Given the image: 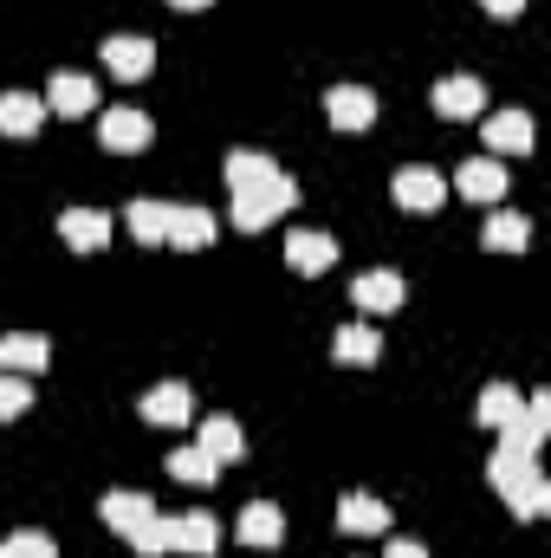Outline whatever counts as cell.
I'll return each instance as SVG.
<instances>
[{"mask_svg": "<svg viewBox=\"0 0 551 558\" xmlns=\"http://www.w3.org/2000/svg\"><path fill=\"white\" fill-rule=\"evenodd\" d=\"M292 202H298L292 175H273L267 189H247V195H234V228H247V234H254V228H267L273 215H285Z\"/></svg>", "mask_w": 551, "mask_h": 558, "instance_id": "cell-1", "label": "cell"}, {"mask_svg": "<svg viewBox=\"0 0 551 558\" xmlns=\"http://www.w3.org/2000/svg\"><path fill=\"white\" fill-rule=\"evenodd\" d=\"M396 208H409V215H428V208H441L448 202V175H434V169H396Z\"/></svg>", "mask_w": 551, "mask_h": 558, "instance_id": "cell-2", "label": "cell"}, {"mask_svg": "<svg viewBox=\"0 0 551 558\" xmlns=\"http://www.w3.org/2000/svg\"><path fill=\"white\" fill-rule=\"evenodd\" d=\"M325 111H331L338 131H370V124H377V92H364V85H331Z\"/></svg>", "mask_w": 551, "mask_h": 558, "instance_id": "cell-3", "label": "cell"}, {"mask_svg": "<svg viewBox=\"0 0 551 558\" xmlns=\"http://www.w3.org/2000/svg\"><path fill=\"white\" fill-rule=\"evenodd\" d=\"M454 189H461L467 202H500V195H506V162H500V156H474V162L454 169Z\"/></svg>", "mask_w": 551, "mask_h": 558, "instance_id": "cell-4", "label": "cell"}, {"mask_svg": "<svg viewBox=\"0 0 551 558\" xmlns=\"http://www.w3.org/2000/svg\"><path fill=\"white\" fill-rule=\"evenodd\" d=\"M98 137H105V149H118V156H131V149H149V137H156V124H149L143 111H131V105H118V111H105V124H98Z\"/></svg>", "mask_w": 551, "mask_h": 558, "instance_id": "cell-5", "label": "cell"}, {"mask_svg": "<svg viewBox=\"0 0 551 558\" xmlns=\"http://www.w3.org/2000/svg\"><path fill=\"white\" fill-rule=\"evenodd\" d=\"M105 65H111V78H149V65H156V46L143 39V33H118V39H105Z\"/></svg>", "mask_w": 551, "mask_h": 558, "instance_id": "cell-6", "label": "cell"}, {"mask_svg": "<svg viewBox=\"0 0 551 558\" xmlns=\"http://www.w3.org/2000/svg\"><path fill=\"white\" fill-rule=\"evenodd\" d=\"M46 111H59V118H85V111H98V85H91L85 72H52Z\"/></svg>", "mask_w": 551, "mask_h": 558, "instance_id": "cell-7", "label": "cell"}, {"mask_svg": "<svg viewBox=\"0 0 551 558\" xmlns=\"http://www.w3.org/2000/svg\"><path fill=\"white\" fill-rule=\"evenodd\" d=\"M59 234H65V247L98 254V247L111 241V215H105V208H65V215H59Z\"/></svg>", "mask_w": 551, "mask_h": 558, "instance_id": "cell-8", "label": "cell"}, {"mask_svg": "<svg viewBox=\"0 0 551 558\" xmlns=\"http://www.w3.org/2000/svg\"><path fill=\"white\" fill-rule=\"evenodd\" d=\"M156 520V507H149V494H131V487H118V494H105V526L111 533H124V539H137L143 526Z\"/></svg>", "mask_w": 551, "mask_h": 558, "instance_id": "cell-9", "label": "cell"}, {"mask_svg": "<svg viewBox=\"0 0 551 558\" xmlns=\"http://www.w3.org/2000/svg\"><path fill=\"white\" fill-rule=\"evenodd\" d=\"M46 364H52V344H46V338H26V331L0 338V371H7V377H39Z\"/></svg>", "mask_w": 551, "mask_h": 558, "instance_id": "cell-10", "label": "cell"}, {"mask_svg": "<svg viewBox=\"0 0 551 558\" xmlns=\"http://www.w3.org/2000/svg\"><path fill=\"white\" fill-rule=\"evenodd\" d=\"M215 546H221V526H215V513H182V520H169V553L208 558Z\"/></svg>", "mask_w": 551, "mask_h": 558, "instance_id": "cell-11", "label": "cell"}, {"mask_svg": "<svg viewBox=\"0 0 551 558\" xmlns=\"http://www.w3.org/2000/svg\"><path fill=\"white\" fill-rule=\"evenodd\" d=\"M434 111L441 118H480L487 111V85L480 78H441L434 85Z\"/></svg>", "mask_w": 551, "mask_h": 558, "instance_id": "cell-12", "label": "cell"}, {"mask_svg": "<svg viewBox=\"0 0 551 558\" xmlns=\"http://www.w3.org/2000/svg\"><path fill=\"white\" fill-rule=\"evenodd\" d=\"M39 124H46V98H33V92L0 98V137H39Z\"/></svg>", "mask_w": 551, "mask_h": 558, "instance_id": "cell-13", "label": "cell"}, {"mask_svg": "<svg viewBox=\"0 0 551 558\" xmlns=\"http://www.w3.org/2000/svg\"><path fill=\"white\" fill-rule=\"evenodd\" d=\"M195 448H201L208 461H241V454H247V435H241V422L234 416H208L201 422V435H195Z\"/></svg>", "mask_w": 551, "mask_h": 558, "instance_id": "cell-14", "label": "cell"}, {"mask_svg": "<svg viewBox=\"0 0 551 558\" xmlns=\"http://www.w3.org/2000/svg\"><path fill=\"white\" fill-rule=\"evenodd\" d=\"M480 131H487V149H493V156L532 149V118H526V111H500V118H487Z\"/></svg>", "mask_w": 551, "mask_h": 558, "instance_id": "cell-15", "label": "cell"}, {"mask_svg": "<svg viewBox=\"0 0 551 558\" xmlns=\"http://www.w3.org/2000/svg\"><path fill=\"white\" fill-rule=\"evenodd\" d=\"M526 241H532V221H526V215H513V208H500V215L480 228V247H487V254H519Z\"/></svg>", "mask_w": 551, "mask_h": 558, "instance_id": "cell-16", "label": "cell"}, {"mask_svg": "<svg viewBox=\"0 0 551 558\" xmlns=\"http://www.w3.org/2000/svg\"><path fill=\"white\" fill-rule=\"evenodd\" d=\"M279 175V162L267 156V149H234L228 156V182H234V195H247V189H267Z\"/></svg>", "mask_w": 551, "mask_h": 558, "instance_id": "cell-17", "label": "cell"}, {"mask_svg": "<svg viewBox=\"0 0 551 558\" xmlns=\"http://www.w3.org/2000/svg\"><path fill=\"white\" fill-rule=\"evenodd\" d=\"M143 416L149 422H188L195 416V390H188V384H156V390L143 397Z\"/></svg>", "mask_w": 551, "mask_h": 558, "instance_id": "cell-18", "label": "cell"}, {"mask_svg": "<svg viewBox=\"0 0 551 558\" xmlns=\"http://www.w3.org/2000/svg\"><path fill=\"white\" fill-rule=\"evenodd\" d=\"M331 260H338L331 234H292V247H285V267H292V274H325Z\"/></svg>", "mask_w": 551, "mask_h": 558, "instance_id": "cell-19", "label": "cell"}, {"mask_svg": "<svg viewBox=\"0 0 551 558\" xmlns=\"http://www.w3.org/2000/svg\"><path fill=\"white\" fill-rule=\"evenodd\" d=\"M351 292H357V305H364V312H396V305H403V279L383 274V267H377V274H364Z\"/></svg>", "mask_w": 551, "mask_h": 558, "instance_id": "cell-20", "label": "cell"}, {"mask_svg": "<svg viewBox=\"0 0 551 558\" xmlns=\"http://www.w3.org/2000/svg\"><path fill=\"white\" fill-rule=\"evenodd\" d=\"M377 351H383V338H377L370 325H344V331L331 338V357H338V364H377Z\"/></svg>", "mask_w": 551, "mask_h": 558, "instance_id": "cell-21", "label": "cell"}, {"mask_svg": "<svg viewBox=\"0 0 551 558\" xmlns=\"http://www.w3.org/2000/svg\"><path fill=\"white\" fill-rule=\"evenodd\" d=\"M338 526H344V533H390V513H383V500L351 494V500L338 507Z\"/></svg>", "mask_w": 551, "mask_h": 558, "instance_id": "cell-22", "label": "cell"}, {"mask_svg": "<svg viewBox=\"0 0 551 558\" xmlns=\"http://www.w3.org/2000/svg\"><path fill=\"white\" fill-rule=\"evenodd\" d=\"M169 241L175 247H208L215 241V215L208 208H175L169 215Z\"/></svg>", "mask_w": 551, "mask_h": 558, "instance_id": "cell-23", "label": "cell"}, {"mask_svg": "<svg viewBox=\"0 0 551 558\" xmlns=\"http://www.w3.org/2000/svg\"><path fill=\"white\" fill-rule=\"evenodd\" d=\"M279 533H285V520H279L273 500H260V507H247V513H241V539H247V546H260V553H267V546H279Z\"/></svg>", "mask_w": 551, "mask_h": 558, "instance_id": "cell-24", "label": "cell"}, {"mask_svg": "<svg viewBox=\"0 0 551 558\" xmlns=\"http://www.w3.org/2000/svg\"><path fill=\"white\" fill-rule=\"evenodd\" d=\"M506 500H513V513H519V520H539V513L551 507V481L532 468L526 481H513V487H506Z\"/></svg>", "mask_w": 551, "mask_h": 558, "instance_id": "cell-25", "label": "cell"}, {"mask_svg": "<svg viewBox=\"0 0 551 558\" xmlns=\"http://www.w3.org/2000/svg\"><path fill=\"white\" fill-rule=\"evenodd\" d=\"M526 474H532V454H526V448H513V441H500V448H493V461H487V481L506 494V487H513V481H526Z\"/></svg>", "mask_w": 551, "mask_h": 558, "instance_id": "cell-26", "label": "cell"}, {"mask_svg": "<svg viewBox=\"0 0 551 558\" xmlns=\"http://www.w3.org/2000/svg\"><path fill=\"white\" fill-rule=\"evenodd\" d=\"M519 410H526V403L513 397V384H487V390H480V422H487V428H506Z\"/></svg>", "mask_w": 551, "mask_h": 558, "instance_id": "cell-27", "label": "cell"}, {"mask_svg": "<svg viewBox=\"0 0 551 558\" xmlns=\"http://www.w3.org/2000/svg\"><path fill=\"white\" fill-rule=\"evenodd\" d=\"M169 474H175V481H195V487H208V481L221 474V461H208V454L188 441V448H175V454H169Z\"/></svg>", "mask_w": 551, "mask_h": 558, "instance_id": "cell-28", "label": "cell"}, {"mask_svg": "<svg viewBox=\"0 0 551 558\" xmlns=\"http://www.w3.org/2000/svg\"><path fill=\"white\" fill-rule=\"evenodd\" d=\"M169 202H131V234L137 241H169Z\"/></svg>", "mask_w": 551, "mask_h": 558, "instance_id": "cell-29", "label": "cell"}, {"mask_svg": "<svg viewBox=\"0 0 551 558\" xmlns=\"http://www.w3.org/2000/svg\"><path fill=\"white\" fill-rule=\"evenodd\" d=\"M26 403H33V377H7L0 371V422H13Z\"/></svg>", "mask_w": 551, "mask_h": 558, "instance_id": "cell-30", "label": "cell"}, {"mask_svg": "<svg viewBox=\"0 0 551 558\" xmlns=\"http://www.w3.org/2000/svg\"><path fill=\"white\" fill-rule=\"evenodd\" d=\"M0 558H59V546L46 533H13V539H0Z\"/></svg>", "mask_w": 551, "mask_h": 558, "instance_id": "cell-31", "label": "cell"}, {"mask_svg": "<svg viewBox=\"0 0 551 558\" xmlns=\"http://www.w3.org/2000/svg\"><path fill=\"white\" fill-rule=\"evenodd\" d=\"M131 546H137L143 558H156V553H169V520H162V513H156V520H149V526H143L137 539H131Z\"/></svg>", "mask_w": 551, "mask_h": 558, "instance_id": "cell-32", "label": "cell"}, {"mask_svg": "<svg viewBox=\"0 0 551 558\" xmlns=\"http://www.w3.org/2000/svg\"><path fill=\"white\" fill-rule=\"evenodd\" d=\"M480 7H487L493 20H519V7H526V0H480Z\"/></svg>", "mask_w": 551, "mask_h": 558, "instance_id": "cell-33", "label": "cell"}, {"mask_svg": "<svg viewBox=\"0 0 551 558\" xmlns=\"http://www.w3.org/2000/svg\"><path fill=\"white\" fill-rule=\"evenodd\" d=\"M383 558H428V553H421L415 539H390V553H383Z\"/></svg>", "mask_w": 551, "mask_h": 558, "instance_id": "cell-34", "label": "cell"}, {"mask_svg": "<svg viewBox=\"0 0 551 558\" xmlns=\"http://www.w3.org/2000/svg\"><path fill=\"white\" fill-rule=\"evenodd\" d=\"M169 7H188V13H195V7H215V0H169Z\"/></svg>", "mask_w": 551, "mask_h": 558, "instance_id": "cell-35", "label": "cell"}]
</instances>
